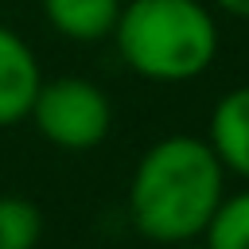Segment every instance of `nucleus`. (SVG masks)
I'll list each match as a JSON object with an SVG mask.
<instances>
[{
  "mask_svg": "<svg viewBox=\"0 0 249 249\" xmlns=\"http://www.w3.org/2000/svg\"><path fill=\"white\" fill-rule=\"evenodd\" d=\"M226 198V167L206 136L171 132L144 148L128 179V222L156 245L198 241Z\"/></svg>",
  "mask_w": 249,
  "mask_h": 249,
  "instance_id": "nucleus-1",
  "label": "nucleus"
},
{
  "mask_svg": "<svg viewBox=\"0 0 249 249\" xmlns=\"http://www.w3.org/2000/svg\"><path fill=\"white\" fill-rule=\"evenodd\" d=\"M113 43L121 62L144 82L179 86L214 66L222 35L202 0H128L121 4Z\"/></svg>",
  "mask_w": 249,
  "mask_h": 249,
  "instance_id": "nucleus-2",
  "label": "nucleus"
},
{
  "mask_svg": "<svg viewBox=\"0 0 249 249\" xmlns=\"http://www.w3.org/2000/svg\"><path fill=\"white\" fill-rule=\"evenodd\" d=\"M27 121L54 148H62V152H89L113 128V101H109V93L97 82L78 78V74H58L51 82L43 78Z\"/></svg>",
  "mask_w": 249,
  "mask_h": 249,
  "instance_id": "nucleus-3",
  "label": "nucleus"
},
{
  "mask_svg": "<svg viewBox=\"0 0 249 249\" xmlns=\"http://www.w3.org/2000/svg\"><path fill=\"white\" fill-rule=\"evenodd\" d=\"M39 86H43V70L31 43L0 23V128L27 121Z\"/></svg>",
  "mask_w": 249,
  "mask_h": 249,
  "instance_id": "nucleus-4",
  "label": "nucleus"
},
{
  "mask_svg": "<svg viewBox=\"0 0 249 249\" xmlns=\"http://www.w3.org/2000/svg\"><path fill=\"white\" fill-rule=\"evenodd\" d=\"M206 144L214 148L226 175H237L249 187V82L226 89L214 101L210 124H206Z\"/></svg>",
  "mask_w": 249,
  "mask_h": 249,
  "instance_id": "nucleus-5",
  "label": "nucleus"
},
{
  "mask_svg": "<svg viewBox=\"0 0 249 249\" xmlns=\"http://www.w3.org/2000/svg\"><path fill=\"white\" fill-rule=\"evenodd\" d=\"M47 23L74 43L109 39L121 16V0H43Z\"/></svg>",
  "mask_w": 249,
  "mask_h": 249,
  "instance_id": "nucleus-6",
  "label": "nucleus"
},
{
  "mask_svg": "<svg viewBox=\"0 0 249 249\" xmlns=\"http://www.w3.org/2000/svg\"><path fill=\"white\" fill-rule=\"evenodd\" d=\"M206 249H249V187L226 195L202 233Z\"/></svg>",
  "mask_w": 249,
  "mask_h": 249,
  "instance_id": "nucleus-7",
  "label": "nucleus"
},
{
  "mask_svg": "<svg viewBox=\"0 0 249 249\" xmlns=\"http://www.w3.org/2000/svg\"><path fill=\"white\" fill-rule=\"evenodd\" d=\"M43 237V214L23 195H0V249H35Z\"/></svg>",
  "mask_w": 249,
  "mask_h": 249,
  "instance_id": "nucleus-8",
  "label": "nucleus"
},
{
  "mask_svg": "<svg viewBox=\"0 0 249 249\" xmlns=\"http://www.w3.org/2000/svg\"><path fill=\"white\" fill-rule=\"evenodd\" d=\"M218 12L233 16V19H249V0H210Z\"/></svg>",
  "mask_w": 249,
  "mask_h": 249,
  "instance_id": "nucleus-9",
  "label": "nucleus"
},
{
  "mask_svg": "<svg viewBox=\"0 0 249 249\" xmlns=\"http://www.w3.org/2000/svg\"><path fill=\"white\" fill-rule=\"evenodd\" d=\"M163 249H206V245H202V237H198V241H179V245H163Z\"/></svg>",
  "mask_w": 249,
  "mask_h": 249,
  "instance_id": "nucleus-10",
  "label": "nucleus"
}]
</instances>
